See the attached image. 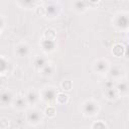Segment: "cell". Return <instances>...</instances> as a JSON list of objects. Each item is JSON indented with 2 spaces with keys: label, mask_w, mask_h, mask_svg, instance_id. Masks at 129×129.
<instances>
[{
  "label": "cell",
  "mask_w": 129,
  "mask_h": 129,
  "mask_svg": "<svg viewBox=\"0 0 129 129\" xmlns=\"http://www.w3.org/2000/svg\"><path fill=\"white\" fill-rule=\"evenodd\" d=\"M42 74L45 76H50L52 74V67L51 66H45L42 69Z\"/></svg>",
  "instance_id": "21"
},
{
  "label": "cell",
  "mask_w": 129,
  "mask_h": 129,
  "mask_svg": "<svg viewBox=\"0 0 129 129\" xmlns=\"http://www.w3.org/2000/svg\"><path fill=\"white\" fill-rule=\"evenodd\" d=\"M55 100H56V102L58 104L64 105L69 100V96L67 94H64V93H57L56 96H55Z\"/></svg>",
  "instance_id": "8"
},
{
  "label": "cell",
  "mask_w": 129,
  "mask_h": 129,
  "mask_svg": "<svg viewBox=\"0 0 129 129\" xmlns=\"http://www.w3.org/2000/svg\"><path fill=\"white\" fill-rule=\"evenodd\" d=\"M43 99L45 100V101H52L54 98H55V91L53 90V89H51V88H47L46 90H44V92H43Z\"/></svg>",
  "instance_id": "3"
},
{
  "label": "cell",
  "mask_w": 129,
  "mask_h": 129,
  "mask_svg": "<svg viewBox=\"0 0 129 129\" xmlns=\"http://www.w3.org/2000/svg\"><path fill=\"white\" fill-rule=\"evenodd\" d=\"M26 99H27V101H28V103H34L35 101H36V99H37V95L33 92V91H30L28 94H27V97H26Z\"/></svg>",
  "instance_id": "14"
},
{
  "label": "cell",
  "mask_w": 129,
  "mask_h": 129,
  "mask_svg": "<svg viewBox=\"0 0 129 129\" xmlns=\"http://www.w3.org/2000/svg\"><path fill=\"white\" fill-rule=\"evenodd\" d=\"M42 47L44 50H51L54 48V41L49 40H43L42 41Z\"/></svg>",
  "instance_id": "10"
},
{
  "label": "cell",
  "mask_w": 129,
  "mask_h": 129,
  "mask_svg": "<svg viewBox=\"0 0 129 129\" xmlns=\"http://www.w3.org/2000/svg\"><path fill=\"white\" fill-rule=\"evenodd\" d=\"M11 101V95L9 94V93H2L1 95H0V102L2 103V104H7V103H9Z\"/></svg>",
  "instance_id": "11"
},
{
  "label": "cell",
  "mask_w": 129,
  "mask_h": 129,
  "mask_svg": "<svg viewBox=\"0 0 129 129\" xmlns=\"http://www.w3.org/2000/svg\"><path fill=\"white\" fill-rule=\"evenodd\" d=\"M125 49H126V48H124L122 44L116 43V44L113 46V48H112V52H113V54L116 55V56H121V55L124 53V50H125Z\"/></svg>",
  "instance_id": "6"
},
{
  "label": "cell",
  "mask_w": 129,
  "mask_h": 129,
  "mask_svg": "<svg viewBox=\"0 0 129 129\" xmlns=\"http://www.w3.org/2000/svg\"><path fill=\"white\" fill-rule=\"evenodd\" d=\"M28 51H29L28 46L25 45V44H20L16 48V52L19 56H25L26 54H28Z\"/></svg>",
  "instance_id": "7"
},
{
  "label": "cell",
  "mask_w": 129,
  "mask_h": 129,
  "mask_svg": "<svg viewBox=\"0 0 129 129\" xmlns=\"http://www.w3.org/2000/svg\"><path fill=\"white\" fill-rule=\"evenodd\" d=\"M27 120H28L30 123H33V124L38 123V122L41 120L40 112H39V111H37V110L29 111V112H28V114H27Z\"/></svg>",
  "instance_id": "2"
},
{
  "label": "cell",
  "mask_w": 129,
  "mask_h": 129,
  "mask_svg": "<svg viewBox=\"0 0 129 129\" xmlns=\"http://www.w3.org/2000/svg\"><path fill=\"white\" fill-rule=\"evenodd\" d=\"M55 36H56V34H55L54 30L48 28V29H46V30L44 31V34H43V40L53 41V40L55 39Z\"/></svg>",
  "instance_id": "5"
},
{
  "label": "cell",
  "mask_w": 129,
  "mask_h": 129,
  "mask_svg": "<svg viewBox=\"0 0 129 129\" xmlns=\"http://www.w3.org/2000/svg\"><path fill=\"white\" fill-rule=\"evenodd\" d=\"M2 24H3V21H2V19H1V18H0V27H1V26H2Z\"/></svg>",
  "instance_id": "25"
},
{
  "label": "cell",
  "mask_w": 129,
  "mask_h": 129,
  "mask_svg": "<svg viewBox=\"0 0 129 129\" xmlns=\"http://www.w3.org/2000/svg\"><path fill=\"white\" fill-rule=\"evenodd\" d=\"M111 77H113V78H118V77H120L121 76V71L118 69V68H113L112 70H111Z\"/></svg>",
  "instance_id": "22"
},
{
  "label": "cell",
  "mask_w": 129,
  "mask_h": 129,
  "mask_svg": "<svg viewBox=\"0 0 129 129\" xmlns=\"http://www.w3.org/2000/svg\"><path fill=\"white\" fill-rule=\"evenodd\" d=\"M106 95H107V97L109 99H114L116 97V91H115V89H113V88L107 89L106 90Z\"/></svg>",
  "instance_id": "19"
},
{
  "label": "cell",
  "mask_w": 129,
  "mask_h": 129,
  "mask_svg": "<svg viewBox=\"0 0 129 129\" xmlns=\"http://www.w3.org/2000/svg\"><path fill=\"white\" fill-rule=\"evenodd\" d=\"M98 111V106L94 102H86L84 104V112L86 115H95Z\"/></svg>",
  "instance_id": "1"
},
{
  "label": "cell",
  "mask_w": 129,
  "mask_h": 129,
  "mask_svg": "<svg viewBox=\"0 0 129 129\" xmlns=\"http://www.w3.org/2000/svg\"><path fill=\"white\" fill-rule=\"evenodd\" d=\"M0 33H1V32H0Z\"/></svg>",
  "instance_id": "26"
},
{
  "label": "cell",
  "mask_w": 129,
  "mask_h": 129,
  "mask_svg": "<svg viewBox=\"0 0 129 129\" xmlns=\"http://www.w3.org/2000/svg\"><path fill=\"white\" fill-rule=\"evenodd\" d=\"M6 69V62L3 58H0V72H3Z\"/></svg>",
  "instance_id": "24"
},
{
  "label": "cell",
  "mask_w": 129,
  "mask_h": 129,
  "mask_svg": "<svg viewBox=\"0 0 129 129\" xmlns=\"http://www.w3.org/2000/svg\"><path fill=\"white\" fill-rule=\"evenodd\" d=\"M92 129H107V126L104 122L102 121H98V122H95L92 126Z\"/></svg>",
  "instance_id": "17"
},
{
  "label": "cell",
  "mask_w": 129,
  "mask_h": 129,
  "mask_svg": "<svg viewBox=\"0 0 129 129\" xmlns=\"http://www.w3.org/2000/svg\"><path fill=\"white\" fill-rule=\"evenodd\" d=\"M127 24H128V18H127V16L122 15L121 17L118 18L117 25H119L120 27H127Z\"/></svg>",
  "instance_id": "12"
},
{
  "label": "cell",
  "mask_w": 129,
  "mask_h": 129,
  "mask_svg": "<svg viewBox=\"0 0 129 129\" xmlns=\"http://www.w3.org/2000/svg\"><path fill=\"white\" fill-rule=\"evenodd\" d=\"M44 113H45V115H46V116H48V117H54L56 112H55L54 107H52V106H48V107L45 109Z\"/></svg>",
  "instance_id": "16"
},
{
  "label": "cell",
  "mask_w": 129,
  "mask_h": 129,
  "mask_svg": "<svg viewBox=\"0 0 129 129\" xmlns=\"http://www.w3.org/2000/svg\"><path fill=\"white\" fill-rule=\"evenodd\" d=\"M34 66H35L36 69H43V68L46 66V63H45V58H43V57H41V56L36 57L35 60H34Z\"/></svg>",
  "instance_id": "9"
},
{
  "label": "cell",
  "mask_w": 129,
  "mask_h": 129,
  "mask_svg": "<svg viewBox=\"0 0 129 129\" xmlns=\"http://www.w3.org/2000/svg\"><path fill=\"white\" fill-rule=\"evenodd\" d=\"M72 88H73V83H72V81H70V80H64V81L61 83V89H62V90H64V91H70Z\"/></svg>",
  "instance_id": "13"
},
{
  "label": "cell",
  "mask_w": 129,
  "mask_h": 129,
  "mask_svg": "<svg viewBox=\"0 0 129 129\" xmlns=\"http://www.w3.org/2000/svg\"><path fill=\"white\" fill-rule=\"evenodd\" d=\"M56 6L55 5H52V6H48L45 8V14H49V15H54L55 12H56Z\"/></svg>",
  "instance_id": "18"
},
{
  "label": "cell",
  "mask_w": 129,
  "mask_h": 129,
  "mask_svg": "<svg viewBox=\"0 0 129 129\" xmlns=\"http://www.w3.org/2000/svg\"><path fill=\"white\" fill-rule=\"evenodd\" d=\"M9 127V120L6 118L0 119V129H7Z\"/></svg>",
  "instance_id": "20"
},
{
  "label": "cell",
  "mask_w": 129,
  "mask_h": 129,
  "mask_svg": "<svg viewBox=\"0 0 129 129\" xmlns=\"http://www.w3.org/2000/svg\"><path fill=\"white\" fill-rule=\"evenodd\" d=\"M15 106L19 109H22L26 106V100H24V98H18L15 101Z\"/></svg>",
  "instance_id": "15"
},
{
  "label": "cell",
  "mask_w": 129,
  "mask_h": 129,
  "mask_svg": "<svg viewBox=\"0 0 129 129\" xmlns=\"http://www.w3.org/2000/svg\"><path fill=\"white\" fill-rule=\"evenodd\" d=\"M107 69H108V63H107V61H105V60H99V61L96 63V66H95V70H96L97 72L101 73V74L105 73V72L107 71Z\"/></svg>",
  "instance_id": "4"
},
{
  "label": "cell",
  "mask_w": 129,
  "mask_h": 129,
  "mask_svg": "<svg viewBox=\"0 0 129 129\" xmlns=\"http://www.w3.org/2000/svg\"><path fill=\"white\" fill-rule=\"evenodd\" d=\"M128 90V85L127 83H121L118 85V91L121 93H126Z\"/></svg>",
  "instance_id": "23"
}]
</instances>
